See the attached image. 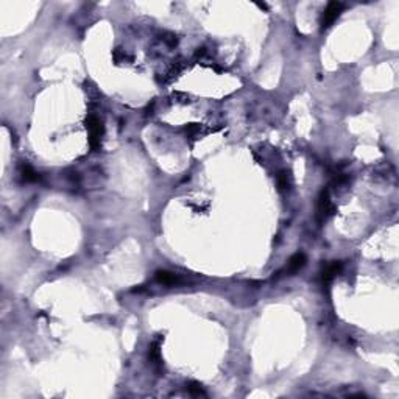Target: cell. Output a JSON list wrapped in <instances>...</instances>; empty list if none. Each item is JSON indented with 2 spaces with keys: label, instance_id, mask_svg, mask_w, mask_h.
Instances as JSON below:
<instances>
[{
  "label": "cell",
  "instance_id": "2",
  "mask_svg": "<svg viewBox=\"0 0 399 399\" xmlns=\"http://www.w3.org/2000/svg\"><path fill=\"white\" fill-rule=\"evenodd\" d=\"M334 212H336V208L330 202L329 190L323 189L318 195V202H317V218L320 223H324Z\"/></svg>",
  "mask_w": 399,
  "mask_h": 399
},
{
  "label": "cell",
  "instance_id": "5",
  "mask_svg": "<svg viewBox=\"0 0 399 399\" xmlns=\"http://www.w3.org/2000/svg\"><path fill=\"white\" fill-rule=\"evenodd\" d=\"M154 279H156V282H159L162 285H169V287L183 284V279L178 275H175L172 272H167V270H158L154 273Z\"/></svg>",
  "mask_w": 399,
  "mask_h": 399
},
{
  "label": "cell",
  "instance_id": "10",
  "mask_svg": "<svg viewBox=\"0 0 399 399\" xmlns=\"http://www.w3.org/2000/svg\"><path fill=\"white\" fill-rule=\"evenodd\" d=\"M187 391L193 396H206V393L203 391L202 385H199L198 382H189L187 384Z\"/></svg>",
  "mask_w": 399,
  "mask_h": 399
},
{
  "label": "cell",
  "instance_id": "3",
  "mask_svg": "<svg viewBox=\"0 0 399 399\" xmlns=\"http://www.w3.org/2000/svg\"><path fill=\"white\" fill-rule=\"evenodd\" d=\"M343 10V5L340 2H329L321 14V30H327L332 24H334L340 13Z\"/></svg>",
  "mask_w": 399,
  "mask_h": 399
},
{
  "label": "cell",
  "instance_id": "9",
  "mask_svg": "<svg viewBox=\"0 0 399 399\" xmlns=\"http://www.w3.org/2000/svg\"><path fill=\"white\" fill-rule=\"evenodd\" d=\"M276 181H278V187L281 190H287L290 187V173L285 172V170L279 172L278 176H276Z\"/></svg>",
  "mask_w": 399,
  "mask_h": 399
},
{
  "label": "cell",
  "instance_id": "4",
  "mask_svg": "<svg viewBox=\"0 0 399 399\" xmlns=\"http://www.w3.org/2000/svg\"><path fill=\"white\" fill-rule=\"evenodd\" d=\"M306 254L304 253H296V254H293L290 259H289V262H287V265H285V269L281 272V273H284L285 276H293L295 273H298L299 270H301L304 265H306Z\"/></svg>",
  "mask_w": 399,
  "mask_h": 399
},
{
  "label": "cell",
  "instance_id": "8",
  "mask_svg": "<svg viewBox=\"0 0 399 399\" xmlns=\"http://www.w3.org/2000/svg\"><path fill=\"white\" fill-rule=\"evenodd\" d=\"M148 357L154 365H161V349H159V342H153L150 345Z\"/></svg>",
  "mask_w": 399,
  "mask_h": 399
},
{
  "label": "cell",
  "instance_id": "7",
  "mask_svg": "<svg viewBox=\"0 0 399 399\" xmlns=\"http://www.w3.org/2000/svg\"><path fill=\"white\" fill-rule=\"evenodd\" d=\"M19 175H20V178L25 183H36V181H39V175L36 173V170L33 169L30 164H27V162H22L19 165Z\"/></svg>",
  "mask_w": 399,
  "mask_h": 399
},
{
  "label": "cell",
  "instance_id": "1",
  "mask_svg": "<svg viewBox=\"0 0 399 399\" xmlns=\"http://www.w3.org/2000/svg\"><path fill=\"white\" fill-rule=\"evenodd\" d=\"M84 125H86V129L89 132V145L94 151H98L100 148H102V138H103V132H105V128H103V122L100 120L97 116L94 114H89L84 120Z\"/></svg>",
  "mask_w": 399,
  "mask_h": 399
},
{
  "label": "cell",
  "instance_id": "6",
  "mask_svg": "<svg viewBox=\"0 0 399 399\" xmlns=\"http://www.w3.org/2000/svg\"><path fill=\"white\" fill-rule=\"evenodd\" d=\"M342 272V262H330L326 267L321 270V282L323 284H329L332 279H334L337 275H340Z\"/></svg>",
  "mask_w": 399,
  "mask_h": 399
}]
</instances>
